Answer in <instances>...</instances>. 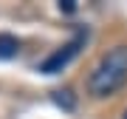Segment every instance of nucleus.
I'll return each mask as SVG.
<instances>
[{"mask_svg":"<svg viewBox=\"0 0 127 119\" xmlns=\"http://www.w3.org/2000/svg\"><path fill=\"white\" fill-rule=\"evenodd\" d=\"M124 82H127V46H116L91 71V77H88V94L102 99V96L116 94Z\"/></svg>","mask_w":127,"mask_h":119,"instance_id":"f257e3e1","label":"nucleus"},{"mask_svg":"<svg viewBox=\"0 0 127 119\" xmlns=\"http://www.w3.org/2000/svg\"><path fill=\"white\" fill-rule=\"evenodd\" d=\"M85 40H88V31H79L71 43H65L59 51H54V54H51L45 62L40 65V71H45V74H57V71H62L65 65H68L71 60L79 54V48H82V43H85Z\"/></svg>","mask_w":127,"mask_h":119,"instance_id":"f03ea898","label":"nucleus"},{"mask_svg":"<svg viewBox=\"0 0 127 119\" xmlns=\"http://www.w3.org/2000/svg\"><path fill=\"white\" fill-rule=\"evenodd\" d=\"M17 51H20V40L14 34H0V60H11V57H17Z\"/></svg>","mask_w":127,"mask_h":119,"instance_id":"7ed1b4c3","label":"nucleus"},{"mask_svg":"<svg viewBox=\"0 0 127 119\" xmlns=\"http://www.w3.org/2000/svg\"><path fill=\"white\" fill-rule=\"evenodd\" d=\"M124 119H127V114H124Z\"/></svg>","mask_w":127,"mask_h":119,"instance_id":"423d86ee","label":"nucleus"},{"mask_svg":"<svg viewBox=\"0 0 127 119\" xmlns=\"http://www.w3.org/2000/svg\"><path fill=\"white\" fill-rule=\"evenodd\" d=\"M59 9H62V11H76V0H62Z\"/></svg>","mask_w":127,"mask_h":119,"instance_id":"39448f33","label":"nucleus"},{"mask_svg":"<svg viewBox=\"0 0 127 119\" xmlns=\"http://www.w3.org/2000/svg\"><path fill=\"white\" fill-rule=\"evenodd\" d=\"M54 102H57L59 108H65V111H73V108H76V96H73L68 88H65V91H57L54 94Z\"/></svg>","mask_w":127,"mask_h":119,"instance_id":"20e7f679","label":"nucleus"}]
</instances>
